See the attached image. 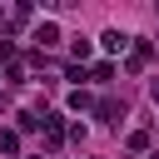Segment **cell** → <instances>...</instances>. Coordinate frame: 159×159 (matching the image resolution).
<instances>
[{"label":"cell","instance_id":"cell-1","mask_svg":"<svg viewBox=\"0 0 159 159\" xmlns=\"http://www.w3.org/2000/svg\"><path fill=\"white\" fill-rule=\"evenodd\" d=\"M40 129H45V149H60V144H65V124H60V114H45Z\"/></svg>","mask_w":159,"mask_h":159},{"label":"cell","instance_id":"cell-2","mask_svg":"<svg viewBox=\"0 0 159 159\" xmlns=\"http://www.w3.org/2000/svg\"><path fill=\"white\" fill-rule=\"evenodd\" d=\"M99 45H104L109 55H119V50L129 45V35H124V30H104V35H99Z\"/></svg>","mask_w":159,"mask_h":159},{"label":"cell","instance_id":"cell-3","mask_svg":"<svg viewBox=\"0 0 159 159\" xmlns=\"http://www.w3.org/2000/svg\"><path fill=\"white\" fill-rule=\"evenodd\" d=\"M149 55H154V45H149V40H139V45H134V55H129V70H144V65H149Z\"/></svg>","mask_w":159,"mask_h":159},{"label":"cell","instance_id":"cell-4","mask_svg":"<svg viewBox=\"0 0 159 159\" xmlns=\"http://www.w3.org/2000/svg\"><path fill=\"white\" fill-rule=\"evenodd\" d=\"M94 109H99V119H109V124H114V119H124V104H119V99H99Z\"/></svg>","mask_w":159,"mask_h":159},{"label":"cell","instance_id":"cell-5","mask_svg":"<svg viewBox=\"0 0 159 159\" xmlns=\"http://www.w3.org/2000/svg\"><path fill=\"white\" fill-rule=\"evenodd\" d=\"M35 40H40V45H55V40H60V25H50V20H45V25L35 30Z\"/></svg>","mask_w":159,"mask_h":159},{"label":"cell","instance_id":"cell-6","mask_svg":"<svg viewBox=\"0 0 159 159\" xmlns=\"http://www.w3.org/2000/svg\"><path fill=\"white\" fill-rule=\"evenodd\" d=\"M20 149V134L15 129H0V154H15Z\"/></svg>","mask_w":159,"mask_h":159},{"label":"cell","instance_id":"cell-7","mask_svg":"<svg viewBox=\"0 0 159 159\" xmlns=\"http://www.w3.org/2000/svg\"><path fill=\"white\" fill-rule=\"evenodd\" d=\"M70 50H75V60H89V50H94V45H89L84 35H75V40H70Z\"/></svg>","mask_w":159,"mask_h":159},{"label":"cell","instance_id":"cell-8","mask_svg":"<svg viewBox=\"0 0 159 159\" xmlns=\"http://www.w3.org/2000/svg\"><path fill=\"white\" fill-rule=\"evenodd\" d=\"M5 80H10V84H25V65H15V60H10V70H5Z\"/></svg>","mask_w":159,"mask_h":159},{"label":"cell","instance_id":"cell-9","mask_svg":"<svg viewBox=\"0 0 159 159\" xmlns=\"http://www.w3.org/2000/svg\"><path fill=\"white\" fill-rule=\"evenodd\" d=\"M89 104H94V99H89L84 89H75V94H70V109H89Z\"/></svg>","mask_w":159,"mask_h":159},{"label":"cell","instance_id":"cell-10","mask_svg":"<svg viewBox=\"0 0 159 159\" xmlns=\"http://www.w3.org/2000/svg\"><path fill=\"white\" fill-rule=\"evenodd\" d=\"M129 149H149V129H134L129 134Z\"/></svg>","mask_w":159,"mask_h":159},{"label":"cell","instance_id":"cell-11","mask_svg":"<svg viewBox=\"0 0 159 159\" xmlns=\"http://www.w3.org/2000/svg\"><path fill=\"white\" fill-rule=\"evenodd\" d=\"M0 60H15V45L10 40H0Z\"/></svg>","mask_w":159,"mask_h":159},{"label":"cell","instance_id":"cell-12","mask_svg":"<svg viewBox=\"0 0 159 159\" xmlns=\"http://www.w3.org/2000/svg\"><path fill=\"white\" fill-rule=\"evenodd\" d=\"M149 94H154V104H159V80H154V84H149Z\"/></svg>","mask_w":159,"mask_h":159},{"label":"cell","instance_id":"cell-13","mask_svg":"<svg viewBox=\"0 0 159 159\" xmlns=\"http://www.w3.org/2000/svg\"><path fill=\"white\" fill-rule=\"evenodd\" d=\"M0 25H5V15H0Z\"/></svg>","mask_w":159,"mask_h":159}]
</instances>
